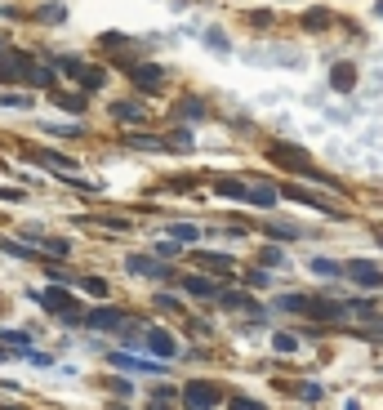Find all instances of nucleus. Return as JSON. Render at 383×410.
Returning a JSON list of instances; mask_svg holds the SVG:
<instances>
[{
	"instance_id": "f257e3e1",
	"label": "nucleus",
	"mask_w": 383,
	"mask_h": 410,
	"mask_svg": "<svg viewBox=\"0 0 383 410\" xmlns=\"http://www.w3.org/2000/svg\"><path fill=\"white\" fill-rule=\"evenodd\" d=\"M223 402V388L219 383H210V379H187V388H183V406L187 410H214Z\"/></svg>"
},
{
	"instance_id": "f03ea898",
	"label": "nucleus",
	"mask_w": 383,
	"mask_h": 410,
	"mask_svg": "<svg viewBox=\"0 0 383 410\" xmlns=\"http://www.w3.org/2000/svg\"><path fill=\"white\" fill-rule=\"evenodd\" d=\"M272 161H277V165H290V170H303V174H312V178H326L312 161H308V152H294V148H272Z\"/></svg>"
},
{
	"instance_id": "7ed1b4c3",
	"label": "nucleus",
	"mask_w": 383,
	"mask_h": 410,
	"mask_svg": "<svg viewBox=\"0 0 383 410\" xmlns=\"http://www.w3.org/2000/svg\"><path fill=\"white\" fill-rule=\"evenodd\" d=\"M41 304L50 308V312H63V317H67L71 325L80 321V312H76V304H71V295H67V290H54V285H50V290L41 295Z\"/></svg>"
},
{
	"instance_id": "20e7f679",
	"label": "nucleus",
	"mask_w": 383,
	"mask_h": 410,
	"mask_svg": "<svg viewBox=\"0 0 383 410\" xmlns=\"http://www.w3.org/2000/svg\"><path fill=\"white\" fill-rule=\"evenodd\" d=\"M112 116L121 120V125H129V129H138L143 120H147V112H143V103H134V99H116V103H112Z\"/></svg>"
},
{
	"instance_id": "39448f33",
	"label": "nucleus",
	"mask_w": 383,
	"mask_h": 410,
	"mask_svg": "<svg viewBox=\"0 0 383 410\" xmlns=\"http://www.w3.org/2000/svg\"><path fill=\"white\" fill-rule=\"evenodd\" d=\"M129 272H138V276H157V281H165V276H170V263H157V259L129 255Z\"/></svg>"
},
{
	"instance_id": "423d86ee",
	"label": "nucleus",
	"mask_w": 383,
	"mask_h": 410,
	"mask_svg": "<svg viewBox=\"0 0 383 410\" xmlns=\"http://www.w3.org/2000/svg\"><path fill=\"white\" fill-rule=\"evenodd\" d=\"M85 325H94V330H116L121 325V308H94V312H85Z\"/></svg>"
},
{
	"instance_id": "0eeeda50",
	"label": "nucleus",
	"mask_w": 383,
	"mask_h": 410,
	"mask_svg": "<svg viewBox=\"0 0 383 410\" xmlns=\"http://www.w3.org/2000/svg\"><path fill=\"white\" fill-rule=\"evenodd\" d=\"M277 197H290V201H298V205H312V210L330 214V201H321V197H312V192H303V188H294V183H285Z\"/></svg>"
},
{
	"instance_id": "6e6552de",
	"label": "nucleus",
	"mask_w": 383,
	"mask_h": 410,
	"mask_svg": "<svg viewBox=\"0 0 383 410\" xmlns=\"http://www.w3.org/2000/svg\"><path fill=\"white\" fill-rule=\"evenodd\" d=\"M348 276H352V281H361V285H383V272L375 268V263H366V259L348 263Z\"/></svg>"
},
{
	"instance_id": "1a4fd4ad",
	"label": "nucleus",
	"mask_w": 383,
	"mask_h": 410,
	"mask_svg": "<svg viewBox=\"0 0 383 410\" xmlns=\"http://www.w3.org/2000/svg\"><path fill=\"white\" fill-rule=\"evenodd\" d=\"M161 80H165L161 67H152V63H138V67H134V85H138V90H161Z\"/></svg>"
},
{
	"instance_id": "9d476101",
	"label": "nucleus",
	"mask_w": 383,
	"mask_h": 410,
	"mask_svg": "<svg viewBox=\"0 0 383 410\" xmlns=\"http://www.w3.org/2000/svg\"><path fill=\"white\" fill-rule=\"evenodd\" d=\"M147 344H152V353H157V357H174L178 353V339H174L170 330H161V325L147 334Z\"/></svg>"
},
{
	"instance_id": "9b49d317",
	"label": "nucleus",
	"mask_w": 383,
	"mask_h": 410,
	"mask_svg": "<svg viewBox=\"0 0 383 410\" xmlns=\"http://www.w3.org/2000/svg\"><path fill=\"white\" fill-rule=\"evenodd\" d=\"M330 85L339 90V94H348V90L356 85V67H352V63H339V67L330 71Z\"/></svg>"
},
{
	"instance_id": "f8f14e48",
	"label": "nucleus",
	"mask_w": 383,
	"mask_h": 410,
	"mask_svg": "<svg viewBox=\"0 0 383 410\" xmlns=\"http://www.w3.org/2000/svg\"><path fill=\"white\" fill-rule=\"evenodd\" d=\"M76 80H80V90H103L107 85V71L103 67H80Z\"/></svg>"
},
{
	"instance_id": "ddd939ff",
	"label": "nucleus",
	"mask_w": 383,
	"mask_h": 410,
	"mask_svg": "<svg viewBox=\"0 0 383 410\" xmlns=\"http://www.w3.org/2000/svg\"><path fill=\"white\" fill-rule=\"evenodd\" d=\"M112 361H116V366H125V370H165V361H138L129 353H116Z\"/></svg>"
},
{
	"instance_id": "4468645a",
	"label": "nucleus",
	"mask_w": 383,
	"mask_h": 410,
	"mask_svg": "<svg viewBox=\"0 0 383 410\" xmlns=\"http://www.w3.org/2000/svg\"><path fill=\"white\" fill-rule=\"evenodd\" d=\"M245 201H254V205H277V188H263V183L250 188V183H245Z\"/></svg>"
},
{
	"instance_id": "2eb2a0df",
	"label": "nucleus",
	"mask_w": 383,
	"mask_h": 410,
	"mask_svg": "<svg viewBox=\"0 0 383 410\" xmlns=\"http://www.w3.org/2000/svg\"><path fill=\"white\" fill-rule=\"evenodd\" d=\"M201 263H205V268L210 272H227V276H232V259H223V255H214V250H201V255H196Z\"/></svg>"
},
{
	"instance_id": "dca6fc26",
	"label": "nucleus",
	"mask_w": 383,
	"mask_h": 410,
	"mask_svg": "<svg viewBox=\"0 0 383 410\" xmlns=\"http://www.w3.org/2000/svg\"><path fill=\"white\" fill-rule=\"evenodd\" d=\"M183 290H192L196 299H210L214 295V281H205V276H183Z\"/></svg>"
},
{
	"instance_id": "f3484780",
	"label": "nucleus",
	"mask_w": 383,
	"mask_h": 410,
	"mask_svg": "<svg viewBox=\"0 0 383 410\" xmlns=\"http://www.w3.org/2000/svg\"><path fill=\"white\" fill-rule=\"evenodd\" d=\"M36 161L54 165V170H76V161H71V156H58V152H36Z\"/></svg>"
},
{
	"instance_id": "a211bd4d",
	"label": "nucleus",
	"mask_w": 383,
	"mask_h": 410,
	"mask_svg": "<svg viewBox=\"0 0 383 410\" xmlns=\"http://www.w3.org/2000/svg\"><path fill=\"white\" fill-rule=\"evenodd\" d=\"M214 192H219V197H236V201H245V183H241V178H223V183L214 188Z\"/></svg>"
},
{
	"instance_id": "6ab92c4d",
	"label": "nucleus",
	"mask_w": 383,
	"mask_h": 410,
	"mask_svg": "<svg viewBox=\"0 0 383 410\" xmlns=\"http://www.w3.org/2000/svg\"><path fill=\"white\" fill-rule=\"evenodd\" d=\"M129 148H138V152H161L165 143H161V139H147V134H138V129H134V134H129Z\"/></svg>"
},
{
	"instance_id": "aec40b11",
	"label": "nucleus",
	"mask_w": 383,
	"mask_h": 410,
	"mask_svg": "<svg viewBox=\"0 0 383 410\" xmlns=\"http://www.w3.org/2000/svg\"><path fill=\"white\" fill-rule=\"evenodd\" d=\"M308 304H312L308 295H281V308L285 312H308Z\"/></svg>"
},
{
	"instance_id": "412c9836",
	"label": "nucleus",
	"mask_w": 383,
	"mask_h": 410,
	"mask_svg": "<svg viewBox=\"0 0 383 410\" xmlns=\"http://www.w3.org/2000/svg\"><path fill=\"white\" fill-rule=\"evenodd\" d=\"M58 107H67V112H85V99H76V94H54Z\"/></svg>"
},
{
	"instance_id": "4be33fe9",
	"label": "nucleus",
	"mask_w": 383,
	"mask_h": 410,
	"mask_svg": "<svg viewBox=\"0 0 383 410\" xmlns=\"http://www.w3.org/2000/svg\"><path fill=\"white\" fill-rule=\"evenodd\" d=\"M178 116H192V120H201V116H205V107H201L196 99H183V103H178Z\"/></svg>"
},
{
	"instance_id": "5701e85b",
	"label": "nucleus",
	"mask_w": 383,
	"mask_h": 410,
	"mask_svg": "<svg viewBox=\"0 0 383 410\" xmlns=\"http://www.w3.org/2000/svg\"><path fill=\"white\" fill-rule=\"evenodd\" d=\"M263 263H268V268H281L285 263V255H281V246H263V255H259Z\"/></svg>"
},
{
	"instance_id": "b1692460",
	"label": "nucleus",
	"mask_w": 383,
	"mask_h": 410,
	"mask_svg": "<svg viewBox=\"0 0 383 410\" xmlns=\"http://www.w3.org/2000/svg\"><path fill=\"white\" fill-rule=\"evenodd\" d=\"M85 290L94 299H107V281H103V276H85Z\"/></svg>"
},
{
	"instance_id": "393cba45",
	"label": "nucleus",
	"mask_w": 383,
	"mask_h": 410,
	"mask_svg": "<svg viewBox=\"0 0 383 410\" xmlns=\"http://www.w3.org/2000/svg\"><path fill=\"white\" fill-rule=\"evenodd\" d=\"M223 304H227V308H241V312H259L245 295H223Z\"/></svg>"
},
{
	"instance_id": "a878e982",
	"label": "nucleus",
	"mask_w": 383,
	"mask_h": 410,
	"mask_svg": "<svg viewBox=\"0 0 383 410\" xmlns=\"http://www.w3.org/2000/svg\"><path fill=\"white\" fill-rule=\"evenodd\" d=\"M312 272H317V276H339V263H330V259H312Z\"/></svg>"
},
{
	"instance_id": "bb28decb",
	"label": "nucleus",
	"mask_w": 383,
	"mask_h": 410,
	"mask_svg": "<svg viewBox=\"0 0 383 410\" xmlns=\"http://www.w3.org/2000/svg\"><path fill=\"white\" fill-rule=\"evenodd\" d=\"M0 250H5V255H14V259H31V250L18 246V241H0Z\"/></svg>"
},
{
	"instance_id": "cd10ccee",
	"label": "nucleus",
	"mask_w": 383,
	"mask_h": 410,
	"mask_svg": "<svg viewBox=\"0 0 383 410\" xmlns=\"http://www.w3.org/2000/svg\"><path fill=\"white\" fill-rule=\"evenodd\" d=\"M41 18H45V22H63V5H58V0H50V5L41 9Z\"/></svg>"
},
{
	"instance_id": "c85d7f7f",
	"label": "nucleus",
	"mask_w": 383,
	"mask_h": 410,
	"mask_svg": "<svg viewBox=\"0 0 383 410\" xmlns=\"http://www.w3.org/2000/svg\"><path fill=\"white\" fill-rule=\"evenodd\" d=\"M170 236H174V241H196V227H187V223H174V227H170Z\"/></svg>"
},
{
	"instance_id": "c756f323",
	"label": "nucleus",
	"mask_w": 383,
	"mask_h": 410,
	"mask_svg": "<svg viewBox=\"0 0 383 410\" xmlns=\"http://www.w3.org/2000/svg\"><path fill=\"white\" fill-rule=\"evenodd\" d=\"M348 312H356V317H370V312H375V304H370V299H352Z\"/></svg>"
},
{
	"instance_id": "7c9ffc66",
	"label": "nucleus",
	"mask_w": 383,
	"mask_h": 410,
	"mask_svg": "<svg viewBox=\"0 0 383 410\" xmlns=\"http://www.w3.org/2000/svg\"><path fill=\"white\" fill-rule=\"evenodd\" d=\"M227 410H263V406L250 402V397H232V402H227Z\"/></svg>"
},
{
	"instance_id": "2f4dec72",
	"label": "nucleus",
	"mask_w": 383,
	"mask_h": 410,
	"mask_svg": "<svg viewBox=\"0 0 383 410\" xmlns=\"http://www.w3.org/2000/svg\"><path fill=\"white\" fill-rule=\"evenodd\" d=\"M303 22H308V27H326V22H330V14H326V9H312V14H308Z\"/></svg>"
},
{
	"instance_id": "473e14b6",
	"label": "nucleus",
	"mask_w": 383,
	"mask_h": 410,
	"mask_svg": "<svg viewBox=\"0 0 383 410\" xmlns=\"http://www.w3.org/2000/svg\"><path fill=\"white\" fill-rule=\"evenodd\" d=\"M50 134H63V139H76L80 134V125H45Z\"/></svg>"
},
{
	"instance_id": "72a5a7b5",
	"label": "nucleus",
	"mask_w": 383,
	"mask_h": 410,
	"mask_svg": "<svg viewBox=\"0 0 383 410\" xmlns=\"http://www.w3.org/2000/svg\"><path fill=\"white\" fill-rule=\"evenodd\" d=\"M99 223H103V227H121V232L129 227V219H116V214H99Z\"/></svg>"
},
{
	"instance_id": "f704fd0d",
	"label": "nucleus",
	"mask_w": 383,
	"mask_h": 410,
	"mask_svg": "<svg viewBox=\"0 0 383 410\" xmlns=\"http://www.w3.org/2000/svg\"><path fill=\"white\" fill-rule=\"evenodd\" d=\"M268 232H272V236H281V241H290V236H298V232H294V227H285V223H272V227H268Z\"/></svg>"
},
{
	"instance_id": "c9c22d12",
	"label": "nucleus",
	"mask_w": 383,
	"mask_h": 410,
	"mask_svg": "<svg viewBox=\"0 0 383 410\" xmlns=\"http://www.w3.org/2000/svg\"><path fill=\"white\" fill-rule=\"evenodd\" d=\"M5 344H18V348H27L31 339H27V334H22V330H5Z\"/></svg>"
},
{
	"instance_id": "e433bc0d",
	"label": "nucleus",
	"mask_w": 383,
	"mask_h": 410,
	"mask_svg": "<svg viewBox=\"0 0 383 410\" xmlns=\"http://www.w3.org/2000/svg\"><path fill=\"white\" fill-rule=\"evenodd\" d=\"M170 143H174V152H187V143H192V134H187V129H178V134H174Z\"/></svg>"
},
{
	"instance_id": "4c0bfd02",
	"label": "nucleus",
	"mask_w": 383,
	"mask_h": 410,
	"mask_svg": "<svg viewBox=\"0 0 383 410\" xmlns=\"http://www.w3.org/2000/svg\"><path fill=\"white\" fill-rule=\"evenodd\" d=\"M277 353H294V334H277Z\"/></svg>"
},
{
	"instance_id": "58836bf2",
	"label": "nucleus",
	"mask_w": 383,
	"mask_h": 410,
	"mask_svg": "<svg viewBox=\"0 0 383 410\" xmlns=\"http://www.w3.org/2000/svg\"><path fill=\"white\" fill-rule=\"evenodd\" d=\"M245 281H250V285H263V290H268V272H263V268H259V272H250Z\"/></svg>"
},
{
	"instance_id": "ea45409f",
	"label": "nucleus",
	"mask_w": 383,
	"mask_h": 410,
	"mask_svg": "<svg viewBox=\"0 0 383 410\" xmlns=\"http://www.w3.org/2000/svg\"><path fill=\"white\" fill-rule=\"evenodd\" d=\"M0 103H9V107H27V94H5Z\"/></svg>"
},
{
	"instance_id": "a19ab883",
	"label": "nucleus",
	"mask_w": 383,
	"mask_h": 410,
	"mask_svg": "<svg viewBox=\"0 0 383 410\" xmlns=\"http://www.w3.org/2000/svg\"><path fill=\"white\" fill-rule=\"evenodd\" d=\"M58 67H63V71H80L85 63H80V58H58Z\"/></svg>"
},
{
	"instance_id": "79ce46f5",
	"label": "nucleus",
	"mask_w": 383,
	"mask_h": 410,
	"mask_svg": "<svg viewBox=\"0 0 383 410\" xmlns=\"http://www.w3.org/2000/svg\"><path fill=\"white\" fill-rule=\"evenodd\" d=\"M303 402H321V388H317V383H303Z\"/></svg>"
},
{
	"instance_id": "37998d69",
	"label": "nucleus",
	"mask_w": 383,
	"mask_h": 410,
	"mask_svg": "<svg viewBox=\"0 0 383 410\" xmlns=\"http://www.w3.org/2000/svg\"><path fill=\"white\" fill-rule=\"evenodd\" d=\"M157 308H165V312H178V299H170V295H161V299H157Z\"/></svg>"
},
{
	"instance_id": "c03bdc74",
	"label": "nucleus",
	"mask_w": 383,
	"mask_h": 410,
	"mask_svg": "<svg viewBox=\"0 0 383 410\" xmlns=\"http://www.w3.org/2000/svg\"><path fill=\"white\" fill-rule=\"evenodd\" d=\"M0 201H18V192H9V188H0Z\"/></svg>"
},
{
	"instance_id": "a18cd8bd",
	"label": "nucleus",
	"mask_w": 383,
	"mask_h": 410,
	"mask_svg": "<svg viewBox=\"0 0 383 410\" xmlns=\"http://www.w3.org/2000/svg\"><path fill=\"white\" fill-rule=\"evenodd\" d=\"M152 410H170V406H165V402H152Z\"/></svg>"
},
{
	"instance_id": "49530a36",
	"label": "nucleus",
	"mask_w": 383,
	"mask_h": 410,
	"mask_svg": "<svg viewBox=\"0 0 383 410\" xmlns=\"http://www.w3.org/2000/svg\"><path fill=\"white\" fill-rule=\"evenodd\" d=\"M379 246H383V232H379Z\"/></svg>"
}]
</instances>
